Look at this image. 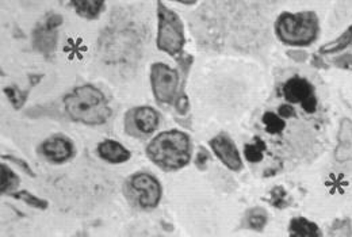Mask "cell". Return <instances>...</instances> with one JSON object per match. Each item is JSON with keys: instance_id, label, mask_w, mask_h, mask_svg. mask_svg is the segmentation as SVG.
I'll return each instance as SVG.
<instances>
[{"instance_id": "cell-1", "label": "cell", "mask_w": 352, "mask_h": 237, "mask_svg": "<svg viewBox=\"0 0 352 237\" xmlns=\"http://www.w3.org/2000/svg\"><path fill=\"white\" fill-rule=\"evenodd\" d=\"M68 115L86 125H102L110 115L111 109L104 94L94 86H82L64 98Z\"/></svg>"}, {"instance_id": "cell-2", "label": "cell", "mask_w": 352, "mask_h": 237, "mask_svg": "<svg viewBox=\"0 0 352 237\" xmlns=\"http://www.w3.org/2000/svg\"><path fill=\"white\" fill-rule=\"evenodd\" d=\"M148 156L153 163L164 170H180L190 163V137L179 131H168L155 137L146 148Z\"/></svg>"}, {"instance_id": "cell-3", "label": "cell", "mask_w": 352, "mask_h": 237, "mask_svg": "<svg viewBox=\"0 0 352 237\" xmlns=\"http://www.w3.org/2000/svg\"><path fill=\"white\" fill-rule=\"evenodd\" d=\"M276 32L280 40L290 45H308L317 34V22L311 14H283Z\"/></svg>"}, {"instance_id": "cell-4", "label": "cell", "mask_w": 352, "mask_h": 237, "mask_svg": "<svg viewBox=\"0 0 352 237\" xmlns=\"http://www.w3.org/2000/svg\"><path fill=\"white\" fill-rule=\"evenodd\" d=\"M184 44L183 26L174 11L168 10L162 3L159 4V36L157 47L171 56L180 53Z\"/></svg>"}, {"instance_id": "cell-5", "label": "cell", "mask_w": 352, "mask_h": 237, "mask_svg": "<svg viewBox=\"0 0 352 237\" xmlns=\"http://www.w3.org/2000/svg\"><path fill=\"white\" fill-rule=\"evenodd\" d=\"M137 36L128 29L120 27L107 32L102 44V52L113 61H125L137 54Z\"/></svg>"}, {"instance_id": "cell-6", "label": "cell", "mask_w": 352, "mask_h": 237, "mask_svg": "<svg viewBox=\"0 0 352 237\" xmlns=\"http://www.w3.org/2000/svg\"><path fill=\"white\" fill-rule=\"evenodd\" d=\"M152 89L156 99L162 103H173L175 100L179 76L175 69L170 68L166 64H153L151 69Z\"/></svg>"}, {"instance_id": "cell-7", "label": "cell", "mask_w": 352, "mask_h": 237, "mask_svg": "<svg viewBox=\"0 0 352 237\" xmlns=\"http://www.w3.org/2000/svg\"><path fill=\"white\" fill-rule=\"evenodd\" d=\"M133 191L137 194V201L141 207L153 209L162 198V188L159 181L151 174H137L131 179Z\"/></svg>"}, {"instance_id": "cell-8", "label": "cell", "mask_w": 352, "mask_h": 237, "mask_svg": "<svg viewBox=\"0 0 352 237\" xmlns=\"http://www.w3.org/2000/svg\"><path fill=\"white\" fill-rule=\"evenodd\" d=\"M159 126V114L155 109L149 106H141L132 110L128 114L126 129L129 133L134 132L137 137H148L151 136Z\"/></svg>"}, {"instance_id": "cell-9", "label": "cell", "mask_w": 352, "mask_h": 237, "mask_svg": "<svg viewBox=\"0 0 352 237\" xmlns=\"http://www.w3.org/2000/svg\"><path fill=\"white\" fill-rule=\"evenodd\" d=\"M210 145L214 153L217 155V157L228 168L233 171H239L241 168L243 163H241L240 153L237 152L236 145L230 142L229 137L220 135L210 142Z\"/></svg>"}, {"instance_id": "cell-10", "label": "cell", "mask_w": 352, "mask_h": 237, "mask_svg": "<svg viewBox=\"0 0 352 237\" xmlns=\"http://www.w3.org/2000/svg\"><path fill=\"white\" fill-rule=\"evenodd\" d=\"M41 150L49 161L64 163L68 159H71L74 153V146L67 137L53 136L43 144Z\"/></svg>"}, {"instance_id": "cell-11", "label": "cell", "mask_w": 352, "mask_h": 237, "mask_svg": "<svg viewBox=\"0 0 352 237\" xmlns=\"http://www.w3.org/2000/svg\"><path fill=\"white\" fill-rule=\"evenodd\" d=\"M297 117L286 118V117H282L278 111L265 110L262 115V126H263L265 136L270 137L272 142H275L276 137H280L285 135V132L289 128V122L296 120Z\"/></svg>"}, {"instance_id": "cell-12", "label": "cell", "mask_w": 352, "mask_h": 237, "mask_svg": "<svg viewBox=\"0 0 352 237\" xmlns=\"http://www.w3.org/2000/svg\"><path fill=\"white\" fill-rule=\"evenodd\" d=\"M282 94L286 100L292 103H302L309 96L314 94V91L308 80L294 76L283 84Z\"/></svg>"}, {"instance_id": "cell-13", "label": "cell", "mask_w": 352, "mask_h": 237, "mask_svg": "<svg viewBox=\"0 0 352 237\" xmlns=\"http://www.w3.org/2000/svg\"><path fill=\"white\" fill-rule=\"evenodd\" d=\"M61 25V16L53 15L49 18L46 26L41 27L38 32L34 34V44L36 47L43 52L45 54H49L54 47H56V27Z\"/></svg>"}, {"instance_id": "cell-14", "label": "cell", "mask_w": 352, "mask_h": 237, "mask_svg": "<svg viewBox=\"0 0 352 237\" xmlns=\"http://www.w3.org/2000/svg\"><path fill=\"white\" fill-rule=\"evenodd\" d=\"M98 153L103 160L113 164H121L131 159V152L124 145L114 140L100 142L98 145Z\"/></svg>"}, {"instance_id": "cell-15", "label": "cell", "mask_w": 352, "mask_h": 237, "mask_svg": "<svg viewBox=\"0 0 352 237\" xmlns=\"http://www.w3.org/2000/svg\"><path fill=\"white\" fill-rule=\"evenodd\" d=\"M336 159L339 161H352V121L350 120H344L340 125Z\"/></svg>"}, {"instance_id": "cell-16", "label": "cell", "mask_w": 352, "mask_h": 237, "mask_svg": "<svg viewBox=\"0 0 352 237\" xmlns=\"http://www.w3.org/2000/svg\"><path fill=\"white\" fill-rule=\"evenodd\" d=\"M104 0H72L76 11L87 18H95L103 5Z\"/></svg>"}, {"instance_id": "cell-17", "label": "cell", "mask_w": 352, "mask_h": 237, "mask_svg": "<svg viewBox=\"0 0 352 237\" xmlns=\"http://www.w3.org/2000/svg\"><path fill=\"white\" fill-rule=\"evenodd\" d=\"M290 234L293 236H318L320 232L313 223L305 218H296L290 225Z\"/></svg>"}, {"instance_id": "cell-18", "label": "cell", "mask_w": 352, "mask_h": 237, "mask_svg": "<svg viewBox=\"0 0 352 237\" xmlns=\"http://www.w3.org/2000/svg\"><path fill=\"white\" fill-rule=\"evenodd\" d=\"M1 194L8 192L19 183V178L4 164H1Z\"/></svg>"}, {"instance_id": "cell-19", "label": "cell", "mask_w": 352, "mask_h": 237, "mask_svg": "<svg viewBox=\"0 0 352 237\" xmlns=\"http://www.w3.org/2000/svg\"><path fill=\"white\" fill-rule=\"evenodd\" d=\"M15 198L26 202L28 205L33 206V207H38V209H46L47 207V202L41 199V198H37L36 195L28 192V191H19V192H15L14 194Z\"/></svg>"}, {"instance_id": "cell-20", "label": "cell", "mask_w": 352, "mask_h": 237, "mask_svg": "<svg viewBox=\"0 0 352 237\" xmlns=\"http://www.w3.org/2000/svg\"><path fill=\"white\" fill-rule=\"evenodd\" d=\"M4 93L7 94L10 102L14 104L15 109H21L22 104H23L25 100H26V94H22V93H21L19 90H16V89L10 87V89H6Z\"/></svg>"}, {"instance_id": "cell-21", "label": "cell", "mask_w": 352, "mask_h": 237, "mask_svg": "<svg viewBox=\"0 0 352 237\" xmlns=\"http://www.w3.org/2000/svg\"><path fill=\"white\" fill-rule=\"evenodd\" d=\"M267 223V216L262 210H255L250 216V225L254 229H262Z\"/></svg>"}, {"instance_id": "cell-22", "label": "cell", "mask_w": 352, "mask_h": 237, "mask_svg": "<svg viewBox=\"0 0 352 237\" xmlns=\"http://www.w3.org/2000/svg\"><path fill=\"white\" fill-rule=\"evenodd\" d=\"M3 159L4 160H11V161H14L15 164H18L26 174H29L30 177H34V174H33V171H32V168L29 167V164L28 163H25L23 160H21V159H16V157H14V156H3Z\"/></svg>"}, {"instance_id": "cell-23", "label": "cell", "mask_w": 352, "mask_h": 237, "mask_svg": "<svg viewBox=\"0 0 352 237\" xmlns=\"http://www.w3.org/2000/svg\"><path fill=\"white\" fill-rule=\"evenodd\" d=\"M208 159H209V155H208V152H206L205 149H201V150H199V153H198L197 164L201 167V166H204V164H205V160H208Z\"/></svg>"}, {"instance_id": "cell-24", "label": "cell", "mask_w": 352, "mask_h": 237, "mask_svg": "<svg viewBox=\"0 0 352 237\" xmlns=\"http://www.w3.org/2000/svg\"><path fill=\"white\" fill-rule=\"evenodd\" d=\"M175 1H180V3H184V4H192V3H195L197 0H175Z\"/></svg>"}, {"instance_id": "cell-25", "label": "cell", "mask_w": 352, "mask_h": 237, "mask_svg": "<svg viewBox=\"0 0 352 237\" xmlns=\"http://www.w3.org/2000/svg\"><path fill=\"white\" fill-rule=\"evenodd\" d=\"M283 195H285V192H282V195H279V196H278V199H282V198H285ZM274 205H279V201H276V199H275V201H274Z\"/></svg>"}]
</instances>
